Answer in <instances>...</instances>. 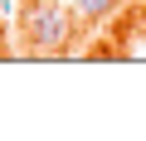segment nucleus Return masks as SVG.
<instances>
[{"mask_svg": "<svg viewBox=\"0 0 146 141\" xmlns=\"http://www.w3.org/2000/svg\"><path fill=\"white\" fill-rule=\"evenodd\" d=\"M117 10V0H78V15L83 20H107Z\"/></svg>", "mask_w": 146, "mask_h": 141, "instance_id": "nucleus-2", "label": "nucleus"}, {"mask_svg": "<svg viewBox=\"0 0 146 141\" xmlns=\"http://www.w3.org/2000/svg\"><path fill=\"white\" fill-rule=\"evenodd\" d=\"M73 34V15L58 5V0H29L20 10V39L34 54H63Z\"/></svg>", "mask_w": 146, "mask_h": 141, "instance_id": "nucleus-1", "label": "nucleus"}]
</instances>
